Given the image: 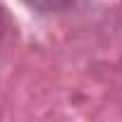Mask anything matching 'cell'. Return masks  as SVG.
<instances>
[{
	"instance_id": "obj_1",
	"label": "cell",
	"mask_w": 122,
	"mask_h": 122,
	"mask_svg": "<svg viewBox=\"0 0 122 122\" xmlns=\"http://www.w3.org/2000/svg\"><path fill=\"white\" fill-rule=\"evenodd\" d=\"M26 7H31L34 12H41V15H50V12H62L67 10L74 0H22Z\"/></svg>"
}]
</instances>
